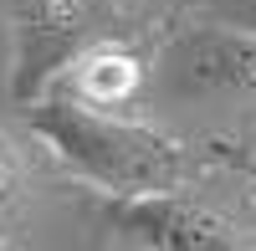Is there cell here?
<instances>
[{"label": "cell", "instance_id": "obj_1", "mask_svg": "<svg viewBox=\"0 0 256 251\" xmlns=\"http://www.w3.org/2000/svg\"><path fill=\"white\" fill-rule=\"evenodd\" d=\"M26 118L36 138L77 170L102 195H148V190H180L190 174L184 144L159 134L154 123H138L128 113L88 108L67 92H41L26 102Z\"/></svg>", "mask_w": 256, "mask_h": 251}, {"label": "cell", "instance_id": "obj_2", "mask_svg": "<svg viewBox=\"0 0 256 251\" xmlns=\"http://www.w3.org/2000/svg\"><path fill=\"white\" fill-rule=\"evenodd\" d=\"M102 231L118 246L138 251H236L251 246L230 216L184 190H148V195H102Z\"/></svg>", "mask_w": 256, "mask_h": 251}, {"label": "cell", "instance_id": "obj_3", "mask_svg": "<svg viewBox=\"0 0 256 251\" xmlns=\"http://www.w3.org/2000/svg\"><path fill=\"white\" fill-rule=\"evenodd\" d=\"M164 82L195 102H256V31L236 20L180 31L164 52Z\"/></svg>", "mask_w": 256, "mask_h": 251}, {"label": "cell", "instance_id": "obj_4", "mask_svg": "<svg viewBox=\"0 0 256 251\" xmlns=\"http://www.w3.org/2000/svg\"><path fill=\"white\" fill-rule=\"evenodd\" d=\"M92 36L98 31L77 0H31L26 16H20V31H16V77H10L16 102L52 92L62 72L72 67V56Z\"/></svg>", "mask_w": 256, "mask_h": 251}, {"label": "cell", "instance_id": "obj_5", "mask_svg": "<svg viewBox=\"0 0 256 251\" xmlns=\"http://www.w3.org/2000/svg\"><path fill=\"white\" fill-rule=\"evenodd\" d=\"M148 88V62L118 36H92L88 46L72 56V67L62 72V82L52 92H67L88 108H108V113H128Z\"/></svg>", "mask_w": 256, "mask_h": 251}, {"label": "cell", "instance_id": "obj_6", "mask_svg": "<svg viewBox=\"0 0 256 251\" xmlns=\"http://www.w3.org/2000/svg\"><path fill=\"white\" fill-rule=\"evenodd\" d=\"M20 180H26V170H20V154L10 149V138L0 134V210H10V205L20 200Z\"/></svg>", "mask_w": 256, "mask_h": 251}, {"label": "cell", "instance_id": "obj_7", "mask_svg": "<svg viewBox=\"0 0 256 251\" xmlns=\"http://www.w3.org/2000/svg\"><path fill=\"white\" fill-rule=\"evenodd\" d=\"M216 159L226 164L230 174H241L251 190H256V154H246V149H236V144H216Z\"/></svg>", "mask_w": 256, "mask_h": 251}, {"label": "cell", "instance_id": "obj_8", "mask_svg": "<svg viewBox=\"0 0 256 251\" xmlns=\"http://www.w3.org/2000/svg\"><path fill=\"white\" fill-rule=\"evenodd\" d=\"M226 20H236V26H251V31H256V0H226Z\"/></svg>", "mask_w": 256, "mask_h": 251}]
</instances>
